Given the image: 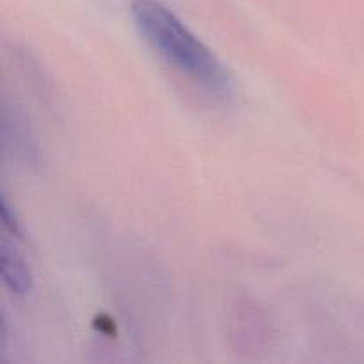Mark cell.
I'll list each match as a JSON object with an SVG mask.
<instances>
[{"instance_id": "cell-2", "label": "cell", "mask_w": 364, "mask_h": 364, "mask_svg": "<svg viewBox=\"0 0 364 364\" xmlns=\"http://www.w3.org/2000/svg\"><path fill=\"white\" fill-rule=\"evenodd\" d=\"M0 269L6 287L16 295H27L32 290V272L23 256L11 247L9 240L4 238L2 252H0Z\"/></svg>"}, {"instance_id": "cell-1", "label": "cell", "mask_w": 364, "mask_h": 364, "mask_svg": "<svg viewBox=\"0 0 364 364\" xmlns=\"http://www.w3.org/2000/svg\"><path fill=\"white\" fill-rule=\"evenodd\" d=\"M132 18L142 38L169 64L212 95L228 98L235 82L219 57L159 0H135Z\"/></svg>"}, {"instance_id": "cell-3", "label": "cell", "mask_w": 364, "mask_h": 364, "mask_svg": "<svg viewBox=\"0 0 364 364\" xmlns=\"http://www.w3.org/2000/svg\"><path fill=\"white\" fill-rule=\"evenodd\" d=\"M0 212H2V220H4V228L6 231H9L13 237H20L21 231H20V224H18L16 217L13 215L9 208V203H7L6 196H2V203H0Z\"/></svg>"}]
</instances>
